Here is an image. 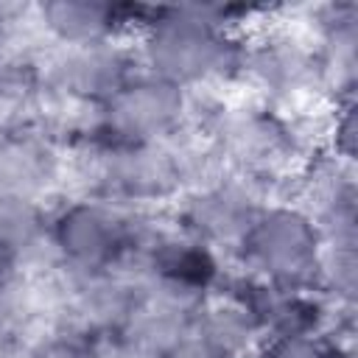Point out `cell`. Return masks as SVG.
<instances>
[{
	"label": "cell",
	"mask_w": 358,
	"mask_h": 358,
	"mask_svg": "<svg viewBox=\"0 0 358 358\" xmlns=\"http://www.w3.org/2000/svg\"><path fill=\"white\" fill-rule=\"evenodd\" d=\"M266 201L268 196L260 187L224 171L207 182L187 187L173 201L171 224L187 238L210 246L221 257H232Z\"/></svg>",
	"instance_id": "ba28073f"
},
{
	"label": "cell",
	"mask_w": 358,
	"mask_h": 358,
	"mask_svg": "<svg viewBox=\"0 0 358 358\" xmlns=\"http://www.w3.org/2000/svg\"><path fill=\"white\" fill-rule=\"evenodd\" d=\"M316 294L336 313H352L358 299V243H322Z\"/></svg>",
	"instance_id": "2e32d148"
},
{
	"label": "cell",
	"mask_w": 358,
	"mask_h": 358,
	"mask_svg": "<svg viewBox=\"0 0 358 358\" xmlns=\"http://www.w3.org/2000/svg\"><path fill=\"white\" fill-rule=\"evenodd\" d=\"M241 81L277 109H288L310 95H324L316 45L310 36L291 31H266L246 39Z\"/></svg>",
	"instance_id": "9c48e42d"
},
{
	"label": "cell",
	"mask_w": 358,
	"mask_h": 358,
	"mask_svg": "<svg viewBox=\"0 0 358 358\" xmlns=\"http://www.w3.org/2000/svg\"><path fill=\"white\" fill-rule=\"evenodd\" d=\"M34 22L56 48H81L115 42L134 34L145 6L103 3V0H48L31 8Z\"/></svg>",
	"instance_id": "8fae6325"
},
{
	"label": "cell",
	"mask_w": 358,
	"mask_h": 358,
	"mask_svg": "<svg viewBox=\"0 0 358 358\" xmlns=\"http://www.w3.org/2000/svg\"><path fill=\"white\" fill-rule=\"evenodd\" d=\"M14 25V17H11V8L0 6V50L8 48V31Z\"/></svg>",
	"instance_id": "44dd1931"
},
{
	"label": "cell",
	"mask_w": 358,
	"mask_h": 358,
	"mask_svg": "<svg viewBox=\"0 0 358 358\" xmlns=\"http://www.w3.org/2000/svg\"><path fill=\"white\" fill-rule=\"evenodd\" d=\"M22 358H103L95 338L70 327H50L25 347Z\"/></svg>",
	"instance_id": "e0dca14e"
},
{
	"label": "cell",
	"mask_w": 358,
	"mask_h": 358,
	"mask_svg": "<svg viewBox=\"0 0 358 358\" xmlns=\"http://www.w3.org/2000/svg\"><path fill=\"white\" fill-rule=\"evenodd\" d=\"M238 14L246 8L218 3L145 6L134 31L140 70L196 95L241 81L246 36L238 31Z\"/></svg>",
	"instance_id": "7a4b0ae2"
},
{
	"label": "cell",
	"mask_w": 358,
	"mask_h": 358,
	"mask_svg": "<svg viewBox=\"0 0 358 358\" xmlns=\"http://www.w3.org/2000/svg\"><path fill=\"white\" fill-rule=\"evenodd\" d=\"M241 271L282 288L316 291L322 235L316 221L291 199L266 201L232 252Z\"/></svg>",
	"instance_id": "5b68a950"
},
{
	"label": "cell",
	"mask_w": 358,
	"mask_h": 358,
	"mask_svg": "<svg viewBox=\"0 0 358 358\" xmlns=\"http://www.w3.org/2000/svg\"><path fill=\"white\" fill-rule=\"evenodd\" d=\"M252 358H355L352 313H336L324 333L266 336Z\"/></svg>",
	"instance_id": "9a60e30c"
},
{
	"label": "cell",
	"mask_w": 358,
	"mask_h": 358,
	"mask_svg": "<svg viewBox=\"0 0 358 358\" xmlns=\"http://www.w3.org/2000/svg\"><path fill=\"white\" fill-rule=\"evenodd\" d=\"M148 210L76 193L48 213V255L62 274H98L126 268Z\"/></svg>",
	"instance_id": "277c9868"
},
{
	"label": "cell",
	"mask_w": 358,
	"mask_h": 358,
	"mask_svg": "<svg viewBox=\"0 0 358 358\" xmlns=\"http://www.w3.org/2000/svg\"><path fill=\"white\" fill-rule=\"evenodd\" d=\"M78 176V193L126 210L173 204L187 187L221 173L213 148L190 129L171 143H106L78 140L67 159Z\"/></svg>",
	"instance_id": "6da1fadb"
},
{
	"label": "cell",
	"mask_w": 358,
	"mask_h": 358,
	"mask_svg": "<svg viewBox=\"0 0 358 358\" xmlns=\"http://www.w3.org/2000/svg\"><path fill=\"white\" fill-rule=\"evenodd\" d=\"M20 280H22V263L17 257H11L8 252L0 249V296L6 291H11Z\"/></svg>",
	"instance_id": "ffe728a7"
},
{
	"label": "cell",
	"mask_w": 358,
	"mask_h": 358,
	"mask_svg": "<svg viewBox=\"0 0 358 358\" xmlns=\"http://www.w3.org/2000/svg\"><path fill=\"white\" fill-rule=\"evenodd\" d=\"M190 103L193 92L137 70L106 103L92 112L78 140L95 137L106 143H171L190 129Z\"/></svg>",
	"instance_id": "8992f818"
},
{
	"label": "cell",
	"mask_w": 358,
	"mask_h": 358,
	"mask_svg": "<svg viewBox=\"0 0 358 358\" xmlns=\"http://www.w3.org/2000/svg\"><path fill=\"white\" fill-rule=\"evenodd\" d=\"M190 131L213 148L227 173L252 182L266 196L294 182L313 154L296 120L260 98L218 101L193 92Z\"/></svg>",
	"instance_id": "3957f363"
},
{
	"label": "cell",
	"mask_w": 358,
	"mask_h": 358,
	"mask_svg": "<svg viewBox=\"0 0 358 358\" xmlns=\"http://www.w3.org/2000/svg\"><path fill=\"white\" fill-rule=\"evenodd\" d=\"M165 358H243V355L227 350L224 344H218V341H213L210 336H204V333H199L196 327H190V330L173 344V350H171Z\"/></svg>",
	"instance_id": "d6986e66"
},
{
	"label": "cell",
	"mask_w": 358,
	"mask_h": 358,
	"mask_svg": "<svg viewBox=\"0 0 358 358\" xmlns=\"http://www.w3.org/2000/svg\"><path fill=\"white\" fill-rule=\"evenodd\" d=\"M48 207L36 199L0 190V249L25 260L48 252Z\"/></svg>",
	"instance_id": "5bb4252c"
},
{
	"label": "cell",
	"mask_w": 358,
	"mask_h": 358,
	"mask_svg": "<svg viewBox=\"0 0 358 358\" xmlns=\"http://www.w3.org/2000/svg\"><path fill=\"white\" fill-rule=\"evenodd\" d=\"M64 171L67 151L42 123L0 126V190L45 201Z\"/></svg>",
	"instance_id": "30bf717a"
},
{
	"label": "cell",
	"mask_w": 358,
	"mask_h": 358,
	"mask_svg": "<svg viewBox=\"0 0 358 358\" xmlns=\"http://www.w3.org/2000/svg\"><path fill=\"white\" fill-rule=\"evenodd\" d=\"M355 145H358V109L355 98L333 103V120L327 131V148L336 159L355 165Z\"/></svg>",
	"instance_id": "ac0fdd59"
},
{
	"label": "cell",
	"mask_w": 358,
	"mask_h": 358,
	"mask_svg": "<svg viewBox=\"0 0 358 358\" xmlns=\"http://www.w3.org/2000/svg\"><path fill=\"white\" fill-rule=\"evenodd\" d=\"M48 106L45 59L20 50H0V126L39 123Z\"/></svg>",
	"instance_id": "4fadbf2b"
},
{
	"label": "cell",
	"mask_w": 358,
	"mask_h": 358,
	"mask_svg": "<svg viewBox=\"0 0 358 358\" xmlns=\"http://www.w3.org/2000/svg\"><path fill=\"white\" fill-rule=\"evenodd\" d=\"M140 70L134 45L123 39L56 48L45 59L48 106L73 115H92Z\"/></svg>",
	"instance_id": "52a82bcc"
},
{
	"label": "cell",
	"mask_w": 358,
	"mask_h": 358,
	"mask_svg": "<svg viewBox=\"0 0 358 358\" xmlns=\"http://www.w3.org/2000/svg\"><path fill=\"white\" fill-rule=\"evenodd\" d=\"M310 42L316 45L324 78V95L333 103L355 98L358 64V6L322 3L310 8Z\"/></svg>",
	"instance_id": "7c38bea8"
}]
</instances>
